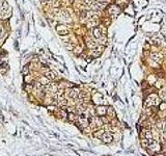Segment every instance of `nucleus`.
<instances>
[{"label":"nucleus","mask_w":166,"mask_h":156,"mask_svg":"<svg viewBox=\"0 0 166 156\" xmlns=\"http://www.w3.org/2000/svg\"><path fill=\"white\" fill-rule=\"evenodd\" d=\"M142 147H144V148L148 147V141H147V140H144V141H142Z\"/></svg>","instance_id":"412c9836"},{"label":"nucleus","mask_w":166,"mask_h":156,"mask_svg":"<svg viewBox=\"0 0 166 156\" xmlns=\"http://www.w3.org/2000/svg\"><path fill=\"white\" fill-rule=\"evenodd\" d=\"M163 129H164V134L166 135V126H164V128H163Z\"/></svg>","instance_id":"b1692460"},{"label":"nucleus","mask_w":166,"mask_h":156,"mask_svg":"<svg viewBox=\"0 0 166 156\" xmlns=\"http://www.w3.org/2000/svg\"><path fill=\"white\" fill-rule=\"evenodd\" d=\"M48 109H49V110H54V107L53 106H49V107H48Z\"/></svg>","instance_id":"5701e85b"},{"label":"nucleus","mask_w":166,"mask_h":156,"mask_svg":"<svg viewBox=\"0 0 166 156\" xmlns=\"http://www.w3.org/2000/svg\"><path fill=\"white\" fill-rule=\"evenodd\" d=\"M78 95H79V91L77 89H69L64 92V96L72 99H77Z\"/></svg>","instance_id":"7ed1b4c3"},{"label":"nucleus","mask_w":166,"mask_h":156,"mask_svg":"<svg viewBox=\"0 0 166 156\" xmlns=\"http://www.w3.org/2000/svg\"><path fill=\"white\" fill-rule=\"evenodd\" d=\"M88 122H89V126H90L92 129L93 128H101L102 125H103V121H102L101 118H99V117L89 118Z\"/></svg>","instance_id":"f03ea898"},{"label":"nucleus","mask_w":166,"mask_h":156,"mask_svg":"<svg viewBox=\"0 0 166 156\" xmlns=\"http://www.w3.org/2000/svg\"><path fill=\"white\" fill-rule=\"evenodd\" d=\"M57 31L59 32V34H61V36H65V34H68L69 33V31H68V29L65 28V27H63V26H58L57 27Z\"/></svg>","instance_id":"9b49d317"},{"label":"nucleus","mask_w":166,"mask_h":156,"mask_svg":"<svg viewBox=\"0 0 166 156\" xmlns=\"http://www.w3.org/2000/svg\"><path fill=\"white\" fill-rule=\"evenodd\" d=\"M148 141V148L151 149V150L153 151H158L159 149H160V145L157 141H154L153 138L152 140H147Z\"/></svg>","instance_id":"39448f33"},{"label":"nucleus","mask_w":166,"mask_h":156,"mask_svg":"<svg viewBox=\"0 0 166 156\" xmlns=\"http://www.w3.org/2000/svg\"><path fill=\"white\" fill-rule=\"evenodd\" d=\"M86 45H87L88 48L93 49V48H96V46H97V42H95L92 39H87V41H86Z\"/></svg>","instance_id":"9d476101"},{"label":"nucleus","mask_w":166,"mask_h":156,"mask_svg":"<svg viewBox=\"0 0 166 156\" xmlns=\"http://www.w3.org/2000/svg\"><path fill=\"white\" fill-rule=\"evenodd\" d=\"M65 47H67L69 50H73V46L70 45V44H65Z\"/></svg>","instance_id":"4be33fe9"},{"label":"nucleus","mask_w":166,"mask_h":156,"mask_svg":"<svg viewBox=\"0 0 166 156\" xmlns=\"http://www.w3.org/2000/svg\"><path fill=\"white\" fill-rule=\"evenodd\" d=\"M34 86H35V89H39V91H42V89H44V85L42 84V83H41L40 81H39V82H35V85H34Z\"/></svg>","instance_id":"f3484780"},{"label":"nucleus","mask_w":166,"mask_h":156,"mask_svg":"<svg viewBox=\"0 0 166 156\" xmlns=\"http://www.w3.org/2000/svg\"><path fill=\"white\" fill-rule=\"evenodd\" d=\"M104 132H105V131H104L103 129L96 131V132H95V137H97V138H101V137H102V135L104 134Z\"/></svg>","instance_id":"2eb2a0df"},{"label":"nucleus","mask_w":166,"mask_h":156,"mask_svg":"<svg viewBox=\"0 0 166 156\" xmlns=\"http://www.w3.org/2000/svg\"><path fill=\"white\" fill-rule=\"evenodd\" d=\"M68 117H69V121H71V122H75V121L78 120V116L75 112H69Z\"/></svg>","instance_id":"f8f14e48"},{"label":"nucleus","mask_w":166,"mask_h":156,"mask_svg":"<svg viewBox=\"0 0 166 156\" xmlns=\"http://www.w3.org/2000/svg\"><path fill=\"white\" fill-rule=\"evenodd\" d=\"M143 135H144L145 140H152V138H153V133H152L151 130H145L143 132Z\"/></svg>","instance_id":"ddd939ff"},{"label":"nucleus","mask_w":166,"mask_h":156,"mask_svg":"<svg viewBox=\"0 0 166 156\" xmlns=\"http://www.w3.org/2000/svg\"><path fill=\"white\" fill-rule=\"evenodd\" d=\"M95 3H96L95 0H85V4H86V5L91 6L92 4H95Z\"/></svg>","instance_id":"a211bd4d"},{"label":"nucleus","mask_w":166,"mask_h":156,"mask_svg":"<svg viewBox=\"0 0 166 156\" xmlns=\"http://www.w3.org/2000/svg\"><path fill=\"white\" fill-rule=\"evenodd\" d=\"M99 41H100V42H99L100 44H101V45H104V44L106 43V37L102 36V37H100V39H99Z\"/></svg>","instance_id":"6ab92c4d"},{"label":"nucleus","mask_w":166,"mask_h":156,"mask_svg":"<svg viewBox=\"0 0 166 156\" xmlns=\"http://www.w3.org/2000/svg\"><path fill=\"white\" fill-rule=\"evenodd\" d=\"M92 33H93V37H97L98 40L102 37V30H101V28H98V27H95V28H93Z\"/></svg>","instance_id":"6e6552de"},{"label":"nucleus","mask_w":166,"mask_h":156,"mask_svg":"<svg viewBox=\"0 0 166 156\" xmlns=\"http://www.w3.org/2000/svg\"><path fill=\"white\" fill-rule=\"evenodd\" d=\"M78 124L80 125L81 128H86L89 125V122H88V119L87 117H85L84 114H81V116L78 117Z\"/></svg>","instance_id":"20e7f679"},{"label":"nucleus","mask_w":166,"mask_h":156,"mask_svg":"<svg viewBox=\"0 0 166 156\" xmlns=\"http://www.w3.org/2000/svg\"><path fill=\"white\" fill-rule=\"evenodd\" d=\"M27 73H28V66H24V68H23V74L24 75H27Z\"/></svg>","instance_id":"aec40b11"},{"label":"nucleus","mask_w":166,"mask_h":156,"mask_svg":"<svg viewBox=\"0 0 166 156\" xmlns=\"http://www.w3.org/2000/svg\"><path fill=\"white\" fill-rule=\"evenodd\" d=\"M160 103V98L158 97V95L156 94H151L150 96L147 97L146 101H145V106H156Z\"/></svg>","instance_id":"f257e3e1"},{"label":"nucleus","mask_w":166,"mask_h":156,"mask_svg":"<svg viewBox=\"0 0 166 156\" xmlns=\"http://www.w3.org/2000/svg\"><path fill=\"white\" fill-rule=\"evenodd\" d=\"M40 82H41L43 85H47V84H49L50 80H49V79H48V78L46 77V76H45V77H43V78L41 79V81H40Z\"/></svg>","instance_id":"dca6fc26"},{"label":"nucleus","mask_w":166,"mask_h":156,"mask_svg":"<svg viewBox=\"0 0 166 156\" xmlns=\"http://www.w3.org/2000/svg\"><path fill=\"white\" fill-rule=\"evenodd\" d=\"M101 140L104 141V143H111L112 140H113V136H112V134L110 133V132H104V134L102 135V137H101Z\"/></svg>","instance_id":"423d86ee"},{"label":"nucleus","mask_w":166,"mask_h":156,"mask_svg":"<svg viewBox=\"0 0 166 156\" xmlns=\"http://www.w3.org/2000/svg\"><path fill=\"white\" fill-rule=\"evenodd\" d=\"M45 76H46V77L49 79L50 81H51V80H54V79L56 78V75H55V73H54L53 71H48V72H46Z\"/></svg>","instance_id":"1a4fd4ad"},{"label":"nucleus","mask_w":166,"mask_h":156,"mask_svg":"<svg viewBox=\"0 0 166 156\" xmlns=\"http://www.w3.org/2000/svg\"><path fill=\"white\" fill-rule=\"evenodd\" d=\"M96 112L98 116H105L107 113V107L104 105H100L96 108Z\"/></svg>","instance_id":"0eeeda50"},{"label":"nucleus","mask_w":166,"mask_h":156,"mask_svg":"<svg viewBox=\"0 0 166 156\" xmlns=\"http://www.w3.org/2000/svg\"><path fill=\"white\" fill-rule=\"evenodd\" d=\"M107 114H109L111 118L115 117V111L113 110L112 107H107Z\"/></svg>","instance_id":"4468645a"}]
</instances>
